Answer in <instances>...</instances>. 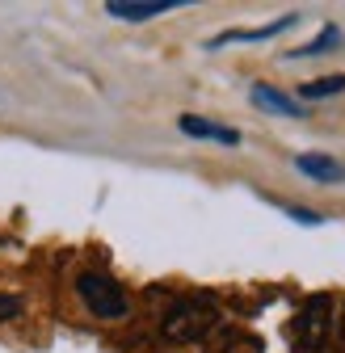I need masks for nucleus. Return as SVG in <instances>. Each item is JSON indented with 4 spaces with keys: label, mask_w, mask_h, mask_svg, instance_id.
Instances as JSON below:
<instances>
[{
    "label": "nucleus",
    "mask_w": 345,
    "mask_h": 353,
    "mask_svg": "<svg viewBox=\"0 0 345 353\" xmlns=\"http://www.w3.org/2000/svg\"><path fill=\"white\" fill-rule=\"evenodd\" d=\"M215 324H219V307L210 299H181L168 307V316L160 320V332L168 341H202Z\"/></svg>",
    "instance_id": "obj_1"
},
{
    "label": "nucleus",
    "mask_w": 345,
    "mask_h": 353,
    "mask_svg": "<svg viewBox=\"0 0 345 353\" xmlns=\"http://www.w3.org/2000/svg\"><path fill=\"white\" fill-rule=\"evenodd\" d=\"M333 299L328 294H312L308 303H304V312H299V320H295V345H299V353H320L324 345H328V336H333Z\"/></svg>",
    "instance_id": "obj_2"
},
{
    "label": "nucleus",
    "mask_w": 345,
    "mask_h": 353,
    "mask_svg": "<svg viewBox=\"0 0 345 353\" xmlns=\"http://www.w3.org/2000/svg\"><path fill=\"white\" fill-rule=\"evenodd\" d=\"M76 294L84 299V307H89L97 320H122L126 316V294L106 274H80L76 278Z\"/></svg>",
    "instance_id": "obj_3"
},
{
    "label": "nucleus",
    "mask_w": 345,
    "mask_h": 353,
    "mask_svg": "<svg viewBox=\"0 0 345 353\" xmlns=\"http://www.w3.org/2000/svg\"><path fill=\"white\" fill-rule=\"evenodd\" d=\"M177 5H186V0H110L106 13L118 21H152V17L177 9Z\"/></svg>",
    "instance_id": "obj_4"
},
{
    "label": "nucleus",
    "mask_w": 345,
    "mask_h": 353,
    "mask_svg": "<svg viewBox=\"0 0 345 353\" xmlns=\"http://www.w3.org/2000/svg\"><path fill=\"white\" fill-rule=\"evenodd\" d=\"M295 21H299V13H286V17H278V21H270V26H257V30H228V34H219V38H210L206 47L219 51V47H228V42H266V38H278L282 30H290Z\"/></svg>",
    "instance_id": "obj_5"
},
{
    "label": "nucleus",
    "mask_w": 345,
    "mask_h": 353,
    "mask_svg": "<svg viewBox=\"0 0 345 353\" xmlns=\"http://www.w3.org/2000/svg\"><path fill=\"white\" fill-rule=\"evenodd\" d=\"M177 126H181V135H194V139H215V143H228V148L240 143L236 126H219V122H206V118H194V114H181Z\"/></svg>",
    "instance_id": "obj_6"
},
{
    "label": "nucleus",
    "mask_w": 345,
    "mask_h": 353,
    "mask_svg": "<svg viewBox=\"0 0 345 353\" xmlns=\"http://www.w3.org/2000/svg\"><path fill=\"white\" fill-rule=\"evenodd\" d=\"M295 168L304 176H312V181H320V185H341L345 181V164H337L333 156H299Z\"/></svg>",
    "instance_id": "obj_7"
},
{
    "label": "nucleus",
    "mask_w": 345,
    "mask_h": 353,
    "mask_svg": "<svg viewBox=\"0 0 345 353\" xmlns=\"http://www.w3.org/2000/svg\"><path fill=\"white\" fill-rule=\"evenodd\" d=\"M253 105H262V110H270V114H282V118H304V105H299L295 97H286V93H278V88H270V84H253Z\"/></svg>",
    "instance_id": "obj_8"
},
{
    "label": "nucleus",
    "mask_w": 345,
    "mask_h": 353,
    "mask_svg": "<svg viewBox=\"0 0 345 353\" xmlns=\"http://www.w3.org/2000/svg\"><path fill=\"white\" fill-rule=\"evenodd\" d=\"M337 42H341V30L337 26H324L312 42H308V47H299V51H286V59H308V55H324V51H333L337 47Z\"/></svg>",
    "instance_id": "obj_9"
},
{
    "label": "nucleus",
    "mask_w": 345,
    "mask_h": 353,
    "mask_svg": "<svg viewBox=\"0 0 345 353\" xmlns=\"http://www.w3.org/2000/svg\"><path fill=\"white\" fill-rule=\"evenodd\" d=\"M337 93H345V76H320V80L299 88V97H304V101H320V97H337Z\"/></svg>",
    "instance_id": "obj_10"
},
{
    "label": "nucleus",
    "mask_w": 345,
    "mask_h": 353,
    "mask_svg": "<svg viewBox=\"0 0 345 353\" xmlns=\"http://www.w3.org/2000/svg\"><path fill=\"white\" fill-rule=\"evenodd\" d=\"M286 214L295 219V223H308V228H320V223H324V214H316V210H304V206H286Z\"/></svg>",
    "instance_id": "obj_11"
},
{
    "label": "nucleus",
    "mask_w": 345,
    "mask_h": 353,
    "mask_svg": "<svg viewBox=\"0 0 345 353\" xmlns=\"http://www.w3.org/2000/svg\"><path fill=\"white\" fill-rule=\"evenodd\" d=\"M21 316V299L17 294H0V320H13Z\"/></svg>",
    "instance_id": "obj_12"
},
{
    "label": "nucleus",
    "mask_w": 345,
    "mask_h": 353,
    "mask_svg": "<svg viewBox=\"0 0 345 353\" xmlns=\"http://www.w3.org/2000/svg\"><path fill=\"white\" fill-rule=\"evenodd\" d=\"M341 349H345V316H341Z\"/></svg>",
    "instance_id": "obj_13"
}]
</instances>
